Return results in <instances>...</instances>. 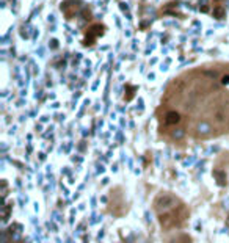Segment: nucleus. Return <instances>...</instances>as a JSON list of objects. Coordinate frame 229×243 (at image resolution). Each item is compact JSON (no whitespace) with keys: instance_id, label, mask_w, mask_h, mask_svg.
I'll use <instances>...</instances> for the list:
<instances>
[{"instance_id":"obj_1","label":"nucleus","mask_w":229,"mask_h":243,"mask_svg":"<svg viewBox=\"0 0 229 243\" xmlns=\"http://www.w3.org/2000/svg\"><path fill=\"white\" fill-rule=\"evenodd\" d=\"M154 212L156 217L162 226V229L168 231V229H176L180 227L187 220H188V209L184 202L171 194V193H159L154 198Z\"/></svg>"}]
</instances>
